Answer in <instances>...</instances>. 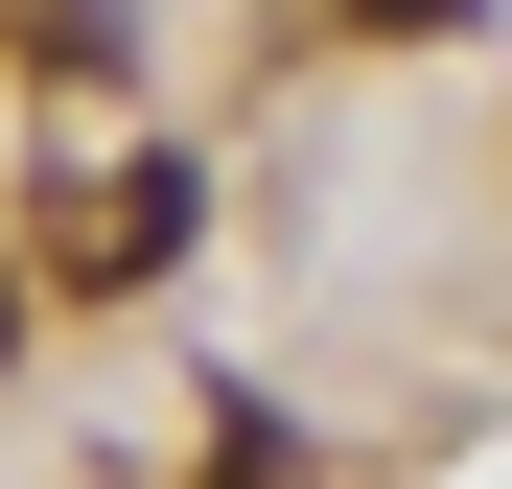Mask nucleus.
<instances>
[{
    "label": "nucleus",
    "mask_w": 512,
    "mask_h": 489,
    "mask_svg": "<svg viewBox=\"0 0 512 489\" xmlns=\"http://www.w3.org/2000/svg\"><path fill=\"white\" fill-rule=\"evenodd\" d=\"M163 257H187V163H117V187L47 210V280H70V303H140Z\"/></svg>",
    "instance_id": "f257e3e1"
},
{
    "label": "nucleus",
    "mask_w": 512,
    "mask_h": 489,
    "mask_svg": "<svg viewBox=\"0 0 512 489\" xmlns=\"http://www.w3.org/2000/svg\"><path fill=\"white\" fill-rule=\"evenodd\" d=\"M210 489H326V466H303V443L256 420V396H233V420H210Z\"/></svg>",
    "instance_id": "f03ea898"
},
{
    "label": "nucleus",
    "mask_w": 512,
    "mask_h": 489,
    "mask_svg": "<svg viewBox=\"0 0 512 489\" xmlns=\"http://www.w3.org/2000/svg\"><path fill=\"white\" fill-rule=\"evenodd\" d=\"M326 24H350V47H443L466 0H326Z\"/></svg>",
    "instance_id": "7ed1b4c3"
},
{
    "label": "nucleus",
    "mask_w": 512,
    "mask_h": 489,
    "mask_svg": "<svg viewBox=\"0 0 512 489\" xmlns=\"http://www.w3.org/2000/svg\"><path fill=\"white\" fill-rule=\"evenodd\" d=\"M0 350H24V280H0Z\"/></svg>",
    "instance_id": "20e7f679"
}]
</instances>
